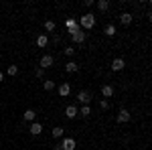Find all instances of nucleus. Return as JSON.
<instances>
[{"mask_svg":"<svg viewBox=\"0 0 152 150\" xmlns=\"http://www.w3.org/2000/svg\"><path fill=\"white\" fill-rule=\"evenodd\" d=\"M35 43H37V47H39V49H45V47L49 45V37L45 35V33H43V35H39V37H37V41H35Z\"/></svg>","mask_w":152,"mask_h":150,"instance_id":"nucleus-13","label":"nucleus"},{"mask_svg":"<svg viewBox=\"0 0 152 150\" xmlns=\"http://www.w3.org/2000/svg\"><path fill=\"white\" fill-rule=\"evenodd\" d=\"M69 93H71L69 81H63V83H59V95H61V97H67Z\"/></svg>","mask_w":152,"mask_h":150,"instance_id":"nucleus-9","label":"nucleus"},{"mask_svg":"<svg viewBox=\"0 0 152 150\" xmlns=\"http://www.w3.org/2000/svg\"><path fill=\"white\" fill-rule=\"evenodd\" d=\"M28 132H31V136H39V134L43 132V124H41V122H31Z\"/></svg>","mask_w":152,"mask_h":150,"instance_id":"nucleus-10","label":"nucleus"},{"mask_svg":"<svg viewBox=\"0 0 152 150\" xmlns=\"http://www.w3.org/2000/svg\"><path fill=\"white\" fill-rule=\"evenodd\" d=\"M83 6H85V8H91V6H95V0H85Z\"/></svg>","mask_w":152,"mask_h":150,"instance_id":"nucleus-28","label":"nucleus"},{"mask_svg":"<svg viewBox=\"0 0 152 150\" xmlns=\"http://www.w3.org/2000/svg\"><path fill=\"white\" fill-rule=\"evenodd\" d=\"M61 148H63V150H75V148H77L75 138H71V136H63V140H61Z\"/></svg>","mask_w":152,"mask_h":150,"instance_id":"nucleus-4","label":"nucleus"},{"mask_svg":"<svg viewBox=\"0 0 152 150\" xmlns=\"http://www.w3.org/2000/svg\"><path fill=\"white\" fill-rule=\"evenodd\" d=\"M51 136H53V138H63V136H65V128L63 126H55L53 130H51Z\"/></svg>","mask_w":152,"mask_h":150,"instance_id":"nucleus-14","label":"nucleus"},{"mask_svg":"<svg viewBox=\"0 0 152 150\" xmlns=\"http://www.w3.org/2000/svg\"><path fill=\"white\" fill-rule=\"evenodd\" d=\"M77 116H79V108H77L75 104H71V105H67V108H65V118H69V120H75Z\"/></svg>","mask_w":152,"mask_h":150,"instance_id":"nucleus-7","label":"nucleus"},{"mask_svg":"<svg viewBox=\"0 0 152 150\" xmlns=\"http://www.w3.org/2000/svg\"><path fill=\"white\" fill-rule=\"evenodd\" d=\"M130 118H132V114H130L126 108H122V110L118 112V116H116V122L118 124H126V122H130Z\"/></svg>","mask_w":152,"mask_h":150,"instance_id":"nucleus-5","label":"nucleus"},{"mask_svg":"<svg viewBox=\"0 0 152 150\" xmlns=\"http://www.w3.org/2000/svg\"><path fill=\"white\" fill-rule=\"evenodd\" d=\"M71 41L75 43V45H81V43H85L87 41V33L85 31H81V29H75V31H71Z\"/></svg>","mask_w":152,"mask_h":150,"instance_id":"nucleus-2","label":"nucleus"},{"mask_svg":"<svg viewBox=\"0 0 152 150\" xmlns=\"http://www.w3.org/2000/svg\"><path fill=\"white\" fill-rule=\"evenodd\" d=\"M35 118H37V112H35V110H24V114H23V120H24V122H35Z\"/></svg>","mask_w":152,"mask_h":150,"instance_id":"nucleus-15","label":"nucleus"},{"mask_svg":"<svg viewBox=\"0 0 152 150\" xmlns=\"http://www.w3.org/2000/svg\"><path fill=\"white\" fill-rule=\"evenodd\" d=\"M53 150H63V148H61V144H57V146H55Z\"/></svg>","mask_w":152,"mask_h":150,"instance_id":"nucleus-30","label":"nucleus"},{"mask_svg":"<svg viewBox=\"0 0 152 150\" xmlns=\"http://www.w3.org/2000/svg\"><path fill=\"white\" fill-rule=\"evenodd\" d=\"M77 24H79L81 31H91V29L95 26V14H94V12H85L81 18H79V23H77Z\"/></svg>","mask_w":152,"mask_h":150,"instance_id":"nucleus-1","label":"nucleus"},{"mask_svg":"<svg viewBox=\"0 0 152 150\" xmlns=\"http://www.w3.org/2000/svg\"><path fill=\"white\" fill-rule=\"evenodd\" d=\"M65 71H67V73H77V71H79V65H77L75 61H69V63H65Z\"/></svg>","mask_w":152,"mask_h":150,"instance_id":"nucleus-18","label":"nucleus"},{"mask_svg":"<svg viewBox=\"0 0 152 150\" xmlns=\"http://www.w3.org/2000/svg\"><path fill=\"white\" fill-rule=\"evenodd\" d=\"M6 75H8V77H16V75H18V65H8Z\"/></svg>","mask_w":152,"mask_h":150,"instance_id":"nucleus-22","label":"nucleus"},{"mask_svg":"<svg viewBox=\"0 0 152 150\" xmlns=\"http://www.w3.org/2000/svg\"><path fill=\"white\" fill-rule=\"evenodd\" d=\"M99 108H102V110H107V108H110V102H107V100H102V102H99Z\"/></svg>","mask_w":152,"mask_h":150,"instance_id":"nucleus-27","label":"nucleus"},{"mask_svg":"<svg viewBox=\"0 0 152 150\" xmlns=\"http://www.w3.org/2000/svg\"><path fill=\"white\" fill-rule=\"evenodd\" d=\"M124 67H126V61H124L122 57H116L114 61H112V71H116V73H118V71H122Z\"/></svg>","mask_w":152,"mask_h":150,"instance_id":"nucleus-8","label":"nucleus"},{"mask_svg":"<svg viewBox=\"0 0 152 150\" xmlns=\"http://www.w3.org/2000/svg\"><path fill=\"white\" fill-rule=\"evenodd\" d=\"M104 33H105V37H114L116 35V24H105V29H104Z\"/></svg>","mask_w":152,"mask_h":150,"instance_id":"nucleus-21","label":"nucleus"},{"mask_svg":"<svg viewBox=\"0 0 152 150\" xmlns=\"http://www.w3.org/2000/svg\"><path fill=\"white\" fill-rule=\"evenodd\" d=\"M79 116L81 118H89L91 116V105H81L79 108Z\"/></svg>","mask_w":152,"mask_h":150,"instance_id":"nucleus-20","label":"nucleus"},{"mask_svg":"<svg viewBox=\"0 0 152 150\" xmlns=\"http://www.w3.org/2000/svg\"><path fill=\"white\" fill-rule=\"evenodd\" d=\"M55 29H57L55 20H45V31L47 33H55Z\"/></svg>","mask_w":152,"mask_h":150,"instance_id":"nucleus-23","label":"nucleus"},{"mask_svg":"<svg viewBox=\"0 0 152 150\" xmlns=\"http://www.w3.org/2000/svg\"><path fill=\"white\" fill-rule=\"evenodd\" d=\"M53 63H55V57H53V55H49V53H45V55L41 57V69L47 71L49 67H53Z\"/></svg>","mask_w":152,"mask_h":150,"instance_id":"nucleus-6","label":"nucleus"},{"mask_svg":"<svg viewBox=\"0 0 152 150\" xmlns=\"http://www.w3.org/2000/svg\"><path fill=\"white\" fill-rule=\"evenodd\" d=\"M65 29H67V33H71V31L79 29V24H77V20H75V18H67V20H65Z\"/></svg>","mask_w":152,"mask_h":150,"instance_id":"nucleus-16","label":"nucleus"},{"mask_svg":"<svg viewBox=\"0 0 152 150\" xmlns=\"http://www.w3.org/2000/svg\"><path fill=\"white\" fill-rule=\"evenodd\" d=\"M35 75L39 77V79H45V69H41V67H37V69H35Z\"/></svg>","mask_w":152,"mask_h":150,"instance_id":"nucleus-25","label":"nucleus"},{"mask_svg":"<svg viewBox=\"0 0 152 150\" xmlns=\"http://www.w3.org/2000/svg\"><path fill=\"white\" fill-rule=\"evenodd\" d=\"M75 100H77V102H79L81 105H89V104H91V93L87 91V89H79Z\"/></svg>","mask_w":152,"mask_h":150,"instance_id":"nucleus-3","label":"nucleus"},{"mask_svg":"<svg viewBox=\"0 0 152 150\" xmlns=\"http://www.w3.org/2000/svg\"><path fill=\"white\" fill-rule=\"evenodd\" d=\"M63 53H65L67 57H73V55H75V47H73V45H67V47H65V51H63Z\"/></svg>","mask_w":152,"mask_h":150,"instance_id":"nucleus-24","label":"nucleus"},{"mask_svg":"<svg viewBox=\"0 0 152 150\" xmlns=\"http://www.w3.org/2000/svg\"><path fill=\"white\" fill-rule=\"evenodd\" d=\"M102 95H104V97H112V95H114V87H112L110 83L104 85V87H102Z\"/></svg>","mask_w":152,"mask_h":150,"instance_id":"nucleus-19","label":"nucleus"},{"mask_svg":"<svg viewBox=\"0 0 152 150\" xmlns=\"http://www.w3.org/2000/svg\"><path fill=\"white\" fill-rule=\"evenodd\" d=\"M132 20H134L132 12H122V14H120V23L124 24V26H128V24H132Z\"/></svg>","mask_w":152,"mask_h":150,"instance_id":"nucleus-12","label":"nucleus"},{"mask_svg":"<svg viewBox=\"0 0 152 150\" xmlns=\"http://www.w3.org/2000/svg\"><path fill=\"white\" fill-rule=\"evenodd\" d=\"M2 81H4V73L0 71V83H2Z\"/></svg>","mask_w":152,"mask_h":150,"instance_id":"nucleus-29","label":"nucleus"},{"mask_svg":"<svg viewBox=\"0 0 152 150\" xmlns=\"http://www.w3.org/2000/svg\"><path fill=\"white\" fill-rule=\"evenodd\" d=\"M95 6H97V10H99V12H107L110 8H112V2H110V0H97Z\"/></svg>","mask_w":152,"mask_h":150,"instance_id":"nucleus-11","label":"nucleus"},{"mask_svg":"<svg viewBox=\"0 0 152 150\" xmlns=\"http://www.w3.org/2000/svg\"><path fill=\"white\" fill-rule=\"evenodd\" d=\"M55 87H57V83L53 79H43V89H45V91H53Z\"/></svg>","mask_w":152,"mask_h":150,"instance_id":"nucleus-17","label":"nucleus"},{"mask_svg":"<svg viewBox=\"0 0 152 150\" xmlns=\"http://www.w3.org/2000/svg\"><path fill=\"white\" fill-rule=\"evenodd\" d=\"M51 41H53L55 45H59V41H61V35H57V33H53V37H51Z\"/></svg>","mask_w":152,"mask_h":150,"instance_id":"nucleus-26","label":"nucleus"}]
</instances>
